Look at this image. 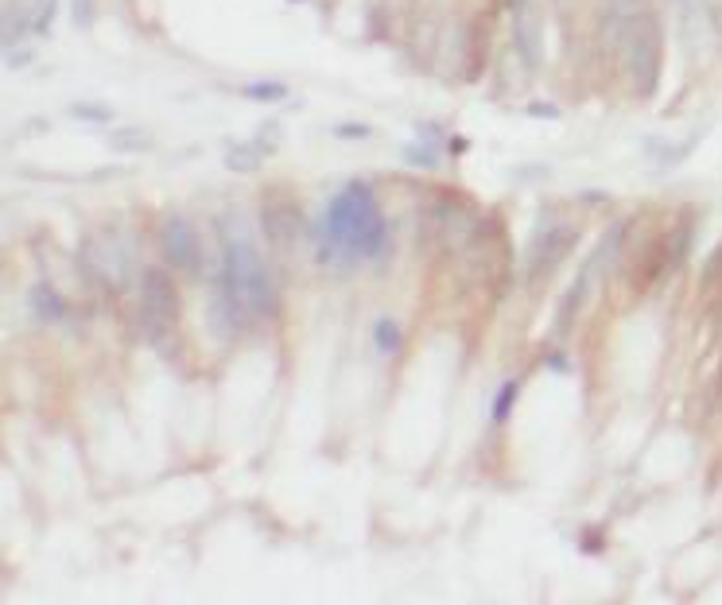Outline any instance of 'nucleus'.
<instances>
[{
	"label": "nucleus",
	"instance_id": "f257e3e1",
	"mask_svg": "<svg viewBox=\"0 0 722 605\" xmlns=\"http://www.w3.org/2000/svg\"><path fill=\"white\" fill-rule=\"evenodd\" d=\"M389 245V222L369 191V183H346L327 202V214L319 222V260L327 264L334 256L350 260H373Z\"/></svg>",
	"mask_w": 722,
	"mask_h": 605
},
{
	"label": "nucleus",
	"instance_id": "f03ea898",
	"mask_svg": "<svg viewBox=\"0 0 722 605\" xmlns=\"http://www.w3.org/2000/svg\"><path fill=\"white\" fill-rule=\"evenodd\" d=\"M218 280L226 287H233L249 315L253 319H276L280 315V287H276V276L272 268L261 260V253L253 249V241L245 237H233L222 249V264H218Z\"/></svg>",
	"mask_w": 722,
	"mask_h": 605
},
{
	"label": "nucleus",
	"instance_id": "7ed1b4c3",
	"mask_svg": "<svg viewBox=\"0 0 722 605\" xmlns=\"http://www.w3.org/2000/svg\"><path fill=\"white\" fill-rule=\"evenodd\" d=\"M664 47V35H660V20L653 12H637L633 16V24H629V32H625V70H629V78H633V90L637 97H653L657 94V82H660V51Z\"/></svg>",
	"mask_w": 722,
	"mask_h": 605
},
{
	"label": "nucleus",
	"instance_id": "20e7f679",
	"mask_svg": "<svg viewBox=\"0 0 722 605\" xmlns=\"http://www.w3.org/2000/svg\"><path fill=\"white\" fill-rule=\"evenodd\" d=\"M179 319V291L171 284L164 268H144L140 276V307H136V322H140V334L144 342L152 346H164V338L175 330Z\"/></svg>",
	"mask_w": 722,
	"mask_h": 605
},
{
	"label": "nucleus",
	"instance_id": "39448f33",
	"mask_svg": "<svg viewBox=\"0 0 722 605\" xmlns=\"http://www.w3.org/2000/svg\"><path fill=\"white\" fill-rule=\"evenodd\" d=\"M470 229H474V218H470V210L462 206V198H455V194H439V198L424 210L420 237H424L427 253H451Z\"/></svg>",
	"mask_w": 722,
	"mask_h": 605
},
{
	"label": "nucleus",
	"instance_id": "423d86ee",
	"mask_svg": "<svg viewBox=\"0 0 722 605\" xmlns=\"http://www.w3.org/2000/svg\"><path fill=\"white\" fill-rule=\"evenodd\" d=\"M625 229H629V222L614 225V229L602 237V245L594 249L591 260L579 268L575 284L567 287V295H563V303H559V311H556V338H567V334H571V326H575L579 311H583V303H587V291H591L594 272L602 268V260H614V256H618V249H622V241H625Z\"/></svg>",
	"mask_w": 722,
	"mask_h": 605
},
{
	"label": "nucleus",
	"instance_id": "0eeeda50",
	"mask_svg": "<svg viewBox=\"0 0 722 605\" xmlns=\"http://www.w3.org/2000/svg\"><path fill=\"white\" fill-rule=\"evenodd\" d=\"M78 264L86 272V280H94L101 287H125L129 280V253L117 245V237L109 233H86L82 237V249H78Z\"/></svg>",
	"mask_w": 722,
	"mask_h": 605
},
{
	"label": "nucleus",
	"instance_id": "6e6552de",
	"mask_svg": "<svg viewBox=\"0 0 722 605\" xmlns=\"http://www.w3.org/2000/svg\"><path fill=\"white\" fill-rule=\"evenodd\" d=\"M575 241H579V229H575L571 222L544 225V229L532 237L528 256H525V280H528V287H536L540 280H548L559 264H563V256L575 249Z\"/></svg>",
	"mask_w": 722,
	"mask_h": 605
},
{
	"label": "nucleus",
	"instance_id": "1a4fd4ad",
	"mask_svg": "<svg viewBox=\"0 0 722 605\" xmlns=\"http://www.w3.org/2000/svg\"><path fill=\"white\" fill-rule=\"evenodd\" d=\"M206 319H210V330H214V338H222V342H233V338H241L245 334V322L253 319L249 315V307H245V299L226 287L218 276H214V284H210V295H206Z\"/></svg>",
	"mask_w": 722,
	"mask_h": 605
},
{
	"label": "nucleus",
	"instance_id": "9d476101",
	"mask_svg": "<svg viewBox=\"0 0 722 605\" xmlns=\"http://www.w3.org/2000/svg\"><path fill=\"white\" fill-rule=\"evenodd\" d=\"M160 245L171 268H183V272H198V233L195 225L187 222L183 214H167L160 225Z\"/></svg>",
	"mask_w": 722,
	"mask_h": 605
},
{
	"label": "nucleus",
	"instance_id": "9b49d317",
	"mask_svg": "<svg viewBox=\"0 0 722 605\" xmlns=\"http://www.w3.org/2000/svg\"><path fill=\"white\" fill-rule=\"evenodd\" d=\"M509 12H513V43H517V55L525 59V66L540 63V16L528 0H509Z\"/></svg>",
	"mask_w": 722,
	"mask_h": 605
},
{
	"label": "nucleus",
	"instance_id": "f8f14e48",
	"mask_svg": "<svg viewBox=\"0 0 722 605\" xmlns=\"http://www.w3.org/2000/svg\"><path fill=\"white\" fill-rule=\"evenodd\" d=\"M261 225L272 241H292L303 233V214L296 202H268L261 210Z\"/></svg>",
	"mask_w": 722,
	"mask_h": 605
},
{
	"label": "nucleus",
	"instance_id": "ddd939ff",
	"mask_svg": "<svg viewBox=\"0 0 722 605\" xmlns=\"http://www.w3.org/2000/svg\"><path fill=\"white\" fill-rule=\"evenodd\" d=\"M28 303H32V315L39 322H63L66 319V303H63V295L55 291V287L47 284V280H39V284L32 287V295H28Z\"/></svg>",
	"mask_w": 722,
	"mask_h": 605
},
{
	"label": "nucleus",
	"instance_id": "4468645a",
	"mask_svg": "<svg viewBox=\"0 0 722 605\" xmlns=\"http://www.w3.org/2000/svg\"><path fill=\"white\" fill-rule=\"evenodd\" d=\"M373 342H377V350L385 353V357H396L400 346H404V334H400V326L393 319H377L373 326Z\"/></svg>",
	"mask_w": 722,
	"mask_h": 605
},
{
	"label": "nucleus",
	"instance_id": "2eb2a0df",
	"mask_svg": "<svg viewBox=\"0 0 722 605\" xmlns=\"http://www.w3.org/2000/svg\"><path fill=\"white\" fill-rule=\"evenodd\" d=\"M517 400H521V381H505L497 388V400H493V423L497 427L509 423V412L517 408Z\"/></svg>",
	"mask_w": 722,
	"mask_h": 605
},
{
	"label": "nucleus",
	"instance_id": "dca6fc26",
	"mask_svg": "<svg viewBox=\"0 0 722 605\" xmlns=\"http://www.w3.org/2000/svg\"><path fill=\"white\" fill-rule=\"evenodd\" d=\"M257 163H261V148H253V144H233L230 152H226V167L237 171V175L257 171Z\"/></svg>",
	"mask_w": 722,
	"mask_h": 605
},
{
	"label": "nucleus",
	"instance_id": "f3484780",
	"mask_svg": "<svg viewBox=\"0 0 722 605\" xmlns=\"http://www.w3.org/2000/svg\"><path fill=\"white\" fill-rule=\"evenodd\" d=\"M109 144H113L117 152H148V148H152L148 132H140V128H117V132L109 136Z\"/></svg>",
	"mask_w": 722,
	"mask_h": 605
},
{
	"label": "nucleus",
	"instance_id": "a211bd4d",
	"mask_svg": "<svg viewBox=\"0 0 722 605\" xmlns=\"http://www.w3.org/2000/svg\"><path fill=\"white\" fill-rule=\"evenodd\" d=\"M70 113H74L78 121H90V125H109V121H113V109H109V105H94V101H78Z\"/></svg>",
	"mask_w": 722,
	"mask_h": 605
},
{
	"label": "nucleus",
	"instance_id": "6ab92c4d",
	"mask_svg": "<svg viewBox=\"0 0 722 605\" xmlns=\"http://www.w3.org/2000/svg\"><path fill=\"white\" fill-rule=\"evenodd\" d=\"M245 97H253V101H280V97H288V86H280V82H253V86H245Z\"/></svg>",
	"mask_w": 722,
	"mask_h": 605
},
{
	"label": "nucleus",
	"instance_id": "aec40b11",
	"mask_svg": "<svg viewBox=\"0 0 722 605\" xmlns=\"http://www.w3.org/2000/svg\"><path fill=\"white\" fill-rule=\"evenodd\" d=\"M70 12H74V24H78V28H90L98 8H94V0H70Z\"/></svg>",
	"mask_w": 722,
	"mask_h": 605
},
{
	"label": "nucleus",
	"instance_id": "412c9836",
	"mask_svg": "<svg viewBox=\"0 0 722 605\" xmlns=\"http://www.w3.org/2000/svg\"><path fill=\"white\" fill-rule=\"evenodd\" d=\"M719 272H722V245L711 253V260H707V268H703V287L707 284H715L719 280Z\"/></svg>",
	"mask_w": 722,
	"mask_h": 605
},
{
	"label": "nucleus",
	"instance_id": "4be33fe9",
	"mask_svg": "<svg viewBox=\"0 0 722 605\" xmlns=\"http://www.w3.org/2000/svg\"><path fill=\"white\" fill-rule=\"evenodd\" d=\"M334 132H338V136H373V128L369 125H338Z\"/></svg>",
	"mask_w": 722,
	"mask_h": 605
},
{
	"label": "nucleus",
	"instance_id": "5701e85b",
	"mask_svg": "<svg viewBox=\"0 0 722 605\" xmlns=\"http://www.w3.org/2000/svg\"><path fill=\"white\" fill-rule=\"evenodd\" d=\"M528 113H532V117H559V113H556V105H532Z\"/></svg>",
	"mask_w": 722,
	"mask_h": 605
},
{
	"label": "nucleus",
	"instance_id": "b1692460",
	"mask_svg": "<svg viewBox=\"0 0 722 605\" xmlns=\"http://www.w3.org/2000/svg\"><path fill=\"white\" fill-rule=\"evenodd\" d=\"M587 551H602V543H598V532H587Z\"/></svg>",
	"mask_w": 722,
	"mask_h": 605
},
{
	"label": "nucleus",
	"instance_id": "393cba45",
	"mask_svg": "<svg viewBox=\"0 0 722 605\" xmlns=\"http://www.w3.org/2000/svg\"><path fill=\"white\" fill-rule=\"evenodd\" d=\"M715 388H719V396H722V373H719V381H715Z\"/></svg>",
	"mask_w": 722,
	"mask_h": 605
}]
</instances>
